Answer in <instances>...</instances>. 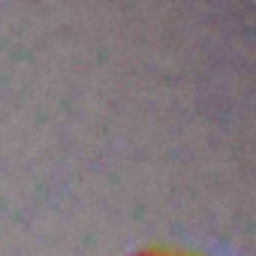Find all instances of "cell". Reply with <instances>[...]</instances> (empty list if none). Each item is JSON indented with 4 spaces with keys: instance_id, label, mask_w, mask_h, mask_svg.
<instances>
[{
    "instance_id": "1",
    "label": "cell",
    "mask_w": 256,
    "mask_h": 256,
    "mask_svg": "<svg viewBox=\"0 0 256 256\" xmlns=\"http://www.w3.org/2000/svg\"><path fill=\"white\" fill-rule=\"evenodd\" d=\"M124 256H202V253L184 250V247H175V244H142V247L126 250Z\"/></svg>"
}]
</instances>
